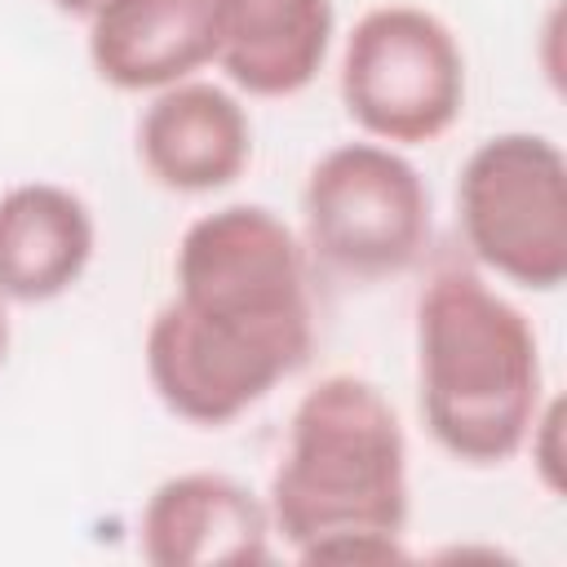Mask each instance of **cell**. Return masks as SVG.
<instances>
[{"label": "cell", "instance_id": "obj_1", "mask_svg": "<svg viewBox=\"0 0 567 567\" xmlns=\"http://www.w3.org/2000/svg\"><path fill=\"white\" fill-rule=\"evenodd\" d=\"M315 350L310 252L266 204L195 217L173 252V297L155 310L142 363L155 399L217 430L257 408Z\"/></svg>", "mask_w": 567, "mask_h": 567}, {"label": "cell", "instance_id": "obj_2", "mask_svg": "<svg viewBox=\"0 0 567 567\" xmlns=\"http://www.w3.org/2000/svg\"><path fill=\"white\" fill-rule=\"evenodd\" d=\"M266 509L301 563H403L408 439L394 403L354 372L310 385L292 408Z\"/></svg>", "mask_w": 567, "mask_h": 567}, {"label": "cell", "instance_id": "obj_3", "mask_svg": "<svg viewBox=\"0 0 567 567\" xmlns=\"http://www.w3.org/2000/svg\"><path fill=\"white\" fill-rule=\"evenodd\" d=\"M545 399L532 319L474 270L430 275L416 297V403L430 439L461 465H505Z\"/></svg>", "mask_w": 567, "mask_h": 567}, {"label": "cell", "instance_id": "obj_4", "mask_svg": "<svg viewBox=\"0 0 567 567\" xmlns=\"http://www.w3.org/2000/svg\"><path fill=\"white\" fill-rule=\"evenodd\" d=\"M456 226L496 279L554 292L567 279V159L554 137L509 128L483 137L456 173Z\"/></svg>", "mask_w": 567, "mask_h": 567}, {"label": "cell", "instance_id": "obj_5", "mask_svg": "<svg viewBox=\"0 0 567 567\" xmlns=\"http://www.w3.org/2000/svg\"><path fill=\"white\" fill-rule=\"evenodd\" d=\"M337 89L363 137L425 146L465 111V49L439 13L377 4L346 35Z\"/></svg>", "mask_w": 567, "mask_h": 567}, {"label": "cell", "instance_id": "obj_6", "mask_svg": "<svg viewBox=\"0 0 567 567\" xmlns=\"http://www.w3.org/2000/svg\"><path fill=\"white\" fill-rule=\"evenodd\" d=\"M306 252L350 279H390L421 261L434 226L430 186L416 164L385 142H341L323 151L301 186Z\"/></svg>", "mask_w": 567, "mask_h": 567}, {"label": "cell", "instance_id": "obj_7", "mask_svg": "<svg viewBox=\"0 0 567 567\" xmlns=\"http://www.w3.org/2000/svg\"><path fill=\"white\" fill-rule=\"evenodd\" d=\"M270 509L239 478L186 470L164 478L137 518V549L155 567H252L270 563Z\"/></svg>", "mask_w": 567, "mask_h": 567}, {"label": "cell", "instance_id": "obj_8", "mask_svg": "<svg viewBox=\"0 0 567 567\" xmlns=\"http://www.w3.org/2000/svg\"><path fill=\"white\" fill-rule=\"evenodd\" d=\"M137 159L164 190H226L252 159V120L230 89L213 80H182L151 93V106L137 120Z\"/></svg>", "mask_w": 567, "mask_h": 567}, {"label": "cell", "instance_id": "obj_9", "mask_svg": "<svg viewBox=\"0 0 567 567\" xmlns=\"http://www.w3.org/2000/svg\"><path fill=\"white\" fill-rule=\"evenodd\" d=\"M213 66L248 97H297L332 53V0H204Z\"/></svg>", "mask_w": 567, "mask_h": 567}, {"label": "cell", "instance_id": "obj_10", "mask_svg": "<svg viewBox=\"0 0 567 567\" xmlns=\"http://www.w3.org/2000/svg\"><path fill=\"white\" fill-rule=\"evenodd\" d=\"M84 22L89 66L120 93H159L213 66L204 0H106Z\"/></svg>", "mask_w": 567, "mask_h": 567}, {"label": "cell", "instance_id": "obj_11", "mask_svg": "<svg viewBox=\"0 0 567 567\" xmlns=\"http://www.w3.org/2000/svg\"><path fill=\"white\" fill-rule=\"evenodd\" d=\"M93 248V208L71 186L18 182L0 195V301H58L84 279Z\"/></svg>", "mask_w": 567, "mask_h": 567}, {"label": "cell", "instance_id": "obj_12", "mask_svg": "<svg viewBox=\"0 0 567 567\" xmlns=\"http://www.w3.org/2000/svg\"><path fill=\"white\" fill-rule=\"evenodd\" d=\"M523 447L532 452V470L540 474L545 492H563V399L540 403Z\"/></svg>", "mask_w": 567, "mask_h": 567}, {"label": "cell", "instance_id": "obj_13", "mask_svg": "<svg viewBox=\"0 0 567 567\" xmlns=\"http://www.w3.org/2000/svg\"><path fill=\"white\" fill-rule=\"evenodd\" d=\"M106 0H53V9L58 13H66V18H89L93 9H102Z\"/></svg>", "mask_w": 567, "mask_h": 567}, {"label": "cell", "instance_id": "obj_14", "mask_svg": "<svg viewBox=\"0 0 567 567\" xmlns=\"http://www.w3.org/2000/svg\"><path fill=\"white\" fill-rule=\"evenodd\" d=\"M9 359V315H4V301H0V368Z\"/></svg>", "mask_w": 567, "mask_h": 567}]
</instances>
